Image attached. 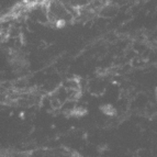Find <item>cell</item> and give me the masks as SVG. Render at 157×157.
<instances>
[{
  "label": "cell",
  "instance_id": "cell-3",
  "mask_svg": "<svg viewBox=\"0 0 157 157\" xmlns=\"http://www.w3.org/2000/svg\"><path fill=\"white\" fill-rule=\"evenodd\" d=\"M55 25H56L57 29H62V28H64V26L66 25V19H57Z\"/></svg>",
  "mask_w": 157,
  "mask_h": 157
},
{
  "label": "cell",
  "instance_id": "cell-2",
  "mask_svg": "<svg viewBox=\"0 0 157 157\" xmlns=\"http://www.w3.org/2000/svg\"><path fill=\"white\" fill-rule=\"evenodd\" d=\"M87 113V110L85 109L84 107H76L74 108L73 110V114L76 115V117H82Z\"/></svg>",
  "mask_w": 157,
  "mask_h": 157
},
{
  "label": "cell",
  "instance_id": "cell-1",
  "mask_svg": "<svg viewBox=\"0 0 157 157\" xmlns=\"http://www.w3.org/2000/svg\"><path fill=\"white\" fill-rule=\"evenodd\" d=\"M101 111L103 113H105V115H114L115 113H117V111H115V109L112 107V105H102L101 108Z\"/></svg>",
  "mask_w": 157,
  "mask_h": 157
},
{
  "label": "cell",
  "instance_id": "cell-4",
  "mask_svg": "<svg viewBox=\"0 0 157 157\" xmlns=\"http://www.w3.org/2000/svg\"><path fill=\"white\" fill-rule=\"evenodd\" d=\"M155 97H156V99H157V88L155 89Z\"/></svg>",
  "mask_w": 157,
  "mask_h": 157
}]
</instances>
